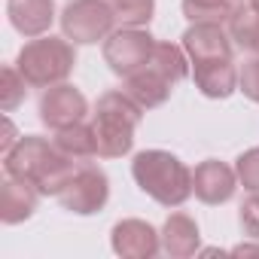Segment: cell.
Instances as JSON below:
<instances>
[{
    "label": "cell",
    "instance_id": "obj_1",
    "mask_svg": "<svg viewBox=\"0 0 259 259\" xmlns=\"http://www.w3.org/2000/svg\"><path fill=\"white\" fill-rule=\"evenodd\" d=\"M135 183L162 207H180L192 195V171L165 150H144L132 162Z\"/></svg>",
    "mask_w": 259,
    "mask_h": 259
},
{
    "label": "cell",
    "instance_id": "obj_2",
    "mask_svg": "<svg viewBox=\"0 0 259 259\" xmlns=\"http://www.w3.org/2000/svg\"><path fill=\"white\" fill-rule=\"evenodd\" d=\"M144 107L132 101L128 92H107L98 101L95 110V141H98V156L104 159H119L132 153L135 147V128L141 125Z\"/></svg>",
    "mask_w": 259,
    "mask_h": 259
},
{
    "label": "cell",
    "instance_id": "obj_3",
    "mask_svg": "<svg viewBox=\"0 0 259 259\" xmlns=\"http://www.w3.org/2000/svg\"><path fill=\"white\" fill-rule=\"evenodd\" d=\"M73 64H76V52L67 43V37L64 40L61 37H37V40L25 43L16 58L19 73L34 89H49V85L64 82L73 73Z\"/></svg>",
    "mask_w": 259,
    "mask_h": 259
},
{
    "label": "cell",
    "instance_id": "obj_4",
    "mask_svg": "<svg viewBox=\"0 0 259 259\" xmlns=\"http://www.w3.org/2000/svg\"><path fill=\"white\" fill-rule=\"evenodd\" d=\"M116 16L104 0H70L61 13V31L73 43H98L113 34Z\"/></svg>",
    "mask_w": 259,
    "mask_h": 259
},
{
    "label": "cell",
    "instance_id": "obj_5",
    "mask_svg": "<svg viewBox=\"0 0 259 259\" xmlns=\"http://www.w3.org/2000/svg\"><path fill=\"white\" fill-rule=\"evenodd\" d=\"M156 40L141 28H119L104 40V61L116 76H132L144 70L153 58Z\"/></svg>",
    "mask_w": 259,
    "mask_h": 259
},
{
    "label": "cell",
    "instance_id": "obj_6",
    "mask_svg": "<svg viewBox=\"0 0 259 259\" xmlns=\"http://www.w3.org/2000/svg\"><path fill=\"white\" fill-rule=\"evenodd\" d=\"M61 201L64 210L70 213H79V217H89V213H98L104 210L107 198H110V180L101 168L95 165H79L76 174L64 183V189L55 195Z\"/></svg>",
    "mask_w": 259,
    "mask_h": 259
},
{
    "label": "cell",
    "instance_id": "obj_7",
    "mask_svg": "<svg viewBox=\"0 0 259 259\" xmlns=\"http://www.w3.org/2000/svg\"><path fill=\"white\" fill-rule=\"evenodd\" d=\"M89 113V101L79 89L67 85V82H58V85H49L40 98V119L46 128L58 132V128H67V125H76L82 122V116Z\"/></svg>",
    "mask_w": 259,
    "mask_h": 259
},
{
    "label": "cell",
    "instance_id": "obj_8",
    "mask_svg": "<svg viewBox=\"0 0 259 259\" xmlns=\"http://www.w3.org/2000/svg\"><path fill=\"white\" fill-rule=\"evenodd\" d=\"M110 244L125 259H150L162 250V235L144 220H122L113 226Z\"/></svg>",
    "mask_w": 259,
    "mask_h": 259
},
{
    "label": "cell",
    "instance_id": "obj_9",
    "mask_svg": "<svg viewBox=\"0 0 259 259\" xmlns=\"http://www.w3.org/2000/svg\"><path fill=\"white\" fill-rule=\"evenodd\" d=\"M238 189V171L220 159H207L192 171V192L204 204H226Z\"/></svg>",
    "mask_w": 259,
    "mask_h": 259
},
{
    "label": "cell",
    "instance_id": "obj_10",
    "mask_svg": "<svg viewBox=\"0 0 259 259\" xmlns=\"http://www.w3.org/2000/svg\"><path fill=\"white\" fill-rule=\"evenodd\" d=\"M55 153V144H49L46 138H37V135H28L22 138L7 156H4V168H7V177H16V180H28L34 183L37 174L43 171L46 159Z\"/></svg>",
    "mask_w": 259,
    "mask_h": 259
},
{
    "label": "cell",
    "instance_id": "obj_11",
    "mask_svg": "<svg viewBox=\"0 0 259 259\" xmlns=\"http://www.w3.org/2000/svg\"><path fill=\"white\" fill-rule=\"evenodd\" d=\"M183 49L192 61H217V58H232V37L223 31V25H192L183 34Z\"/></svg>",
    "mask_w": 259,
    "mask_h": 259
},
{
    "label": "cell",
    "instance_id": "obj_12",
    "mask_svg": "<svg viewBox=\"0 0 259 259\" xmlns=\"http://www.w3.org/2000/svg\"><path fill=\"white\" fill-rule=\"evenodd\" d=\"M7 16L22 37H43L55 22L52 0H7Z\"/></svg>",
    "mask_w": 259,
    "mask_h": 259
},
{
    "label": "cell",
    "instance_id": "obj_13",
    "mask_svg": "<svg viewBox=\"0 0 259 259\" xmlns=\"http://www.w3.org/2000/svg\"><path fill=\"white\" fill-rule=\"evenodd\" d=\"M40 195H43V192H40L34 183L10 177V180L4 183V189H0V220H4L7 226L25 223L28 217H34Z\"/></svg>",
    "mask_w": 259,
    "mask_h": 259
},
{
    "label": "cell",
    "instance_id": "obj_14",
    "mask_svg": "<svg viewBox=\"0 0 259 259\" xmlns=\"http://www.w3.org/2000/svg\"><path fill=\"white\" fill-rule=\"evenodd\" d=\"M192 79L204 98H229L238 89V70L232 67V58L217 61H195Z\"/></svg>",
    "mask_w": 259,
    "mask_h": 259
},
{
    "label": "cell",
    "instance_id": "obj_15",
    "mask_svg": "<svg viewBox=\"0 0 259 259\" xmlns=\"http://www.w3.org/2000/svg\"><path fill=\"white\" fill-rule=\"evenodd\" d=\"M198 241H201V235H198V226H195L192 217L171 213L165 220V226H162V250L168 256L186 259V256H192L198 250Z\"/></svg>",
    "mask_w": 259,
    "mask_h": 259
},
{
    "label": "cell",
    "instance_id": "obj_16",
    "mask_svg": "<svg viewBox=\"0 0 259 259\" xmlns=\"http://www.w3.org/2000/svg\"><path fill=\"white\" fill-rule=\"evenodd\" d=\"M171 82L165 76H159L153 67H144L132 76H125V92L132 95V101H138L144 110H153V107H162L168 98H171Z\"/></svg>",
    "mask_w": 259,
    "mask_h": 259
},
{
    "label": "cell",
    "instance_id": "obj_17",
    "mask_svg": "<svg viewBox=\"0 0 259 259\" xmlns=\"http://www.w3.org/2000/svg\"><path fill=\"white\" fill-rule=\"evenodd\" d=\"M52 144L58 147V153H64V156H67L70 162H76V165H89V162L98 156L95 128H92V125H82V122L67 125V128H58Z\"/></svg>",
    "mask_w": 259,
    "mask_h": 259
},
{
    "label": "cell",
    "instance_id": "obj_18",
    "mask_svg": "<svg viewBox=\"0 0 259 259\" xmlns=\"http://www.w3.org/2000/svg\"><path fill=\"white\" fill-rule=\"evenodd\" d=\"M229 37L241 46L259 55V7L253 0H247L244 7H235L229 16Z\"/></svg>",
    "mask_w": 259,
    "mask_h": 259
},
{
    "label": "cell",
    "instance_id": "obj_19",
    "mask_svg": "<svg viewBox=\"0 0 259 259\" xmlns=\"http://www.w3.org/2000/svg\"><path fill=\"white\" fill-rule=\"evenodd\" d=\"M147 67H153V70H156L159 76H165L171 85H177V82H183V79L189 76L186 55H183V49L174 46V43H156L153 58H150Z\"/></svg>",
    "mask_w": 259,
    "mask_h": 259
},
{
    "label": "cell",
    "instance_id": "obj_20",
    "mask_svg": "<svg viewBox=\"0 0 259 259\" xmlns=\"http://www.w3.org/2000/svg\"><path fill=\"white\" fill-rule=\"evenodd\" d=\"M232 0H183V16L192 25L210 22V25H223L232 16Z\"/></svg>",
    "mask_w": 259,
    "mask_h": 259
},
{
    "label": "cell",
    "instance_id": "obj_21",
    "mask_svg": "<svg viewBox=\"0 0 259 259\" xmlns=\"http://www.w3.org/2000/svg\"><path fill=\"white\" fill-rule=\"evenodd\" d=\"M113 16L119 28H141L153 19L156 0H113Z\"/></svg>",
    "mask_w": 259,
    "mask_h": 259
},
{
    "label": "cell",
    "instance_id": "obj_22",
    "mask_svg": "<svg viewBox=\"0 0 259 259\" xmlns=\"http://www.w3.org/2000/svg\"><path fill=\"white\" fill-rule=\"evenodd\" d=\"M28 95V79L19 73V67H4L0 70V110L13 113Z\"/></svg>",
    "mask_w": 259,
    "mask_h": 259
},
{
    "label": "cell",
    "instance_id": "obj_23",
    "mask_svg": "<svg viewBox=\"0 0 259 259\" xmlns=\"http://www.w3.org/2000/svg\"><path fill=\"white\" fill-rule=\"evenodd\" d=\"M235 171H238V180H241V186H244V189L259 192V147L247 150V153L238 159Z\"/></svg>",
    "mask_w": 259,
    "mask_h": 259
},
{
    "label": "cell",
    "instance_id": "obj_24",
    "mask_svg": "<svg viewBox=\"0 0 259 259\" xmlns=\"http://www.w3.org/2000/svg\"><path fill=\"white\" fill-rule=\"evenodd\" d=\"M238 89H241L250 101L259 104V55L250 58V61H244V67L238 70Z\"/></svg>",
    "mask_w": 259,
    "mask_h": 259
},
{
    "label": "cell",
    "instance_id": "obj_25",
    "mask_svg": "<svg viewBox=\"0 0 259 259\" xmlns=\"http://www.w3.org/2000/svg\"><path fill=\"white\" fill-rule=\"evenodd\" d=\"M241 229H244V235L259 241V192H253L241 204Z\"/></svg>",
    "mask_w": 259,
    "mask_h": 259
},
{
    "label": "cell",
    "instance_id": "obj_26",
    "mask_svg": "<svg viewBox=\"0 0 259 259\" xmlns=\"http://www.w3.org/2000/svg\"><path fill=\"white\" fill-rule=\"evenodd\" d=\"M19 141H22V138L16 135V125H13L10 119H4V141H0V150H4V156H7V153H10Z\"/></svg>",
    "mask_w": 259,
    "mask_h": 259
},
{
    "label": "cell",
    "instance_id": "obj_27",
    "mask_svg": "<svg viewBox=\"0 0 259 259\" xmlns=\"http://www.w3.org/2000/svg\"><path fill=\"white\" fill-rule=\"evenodd\" d=\"M232 253L235 256H259V247L256 244H238V247H232Z\"/></svg>",
    "mask_w": 259,
    "mask_h": 259
},
{
    "label": "cell",
    "instance_id": "obj_28",
    "mask_svg": "<svg viewBox=\"0 0 259 259\" xmlns=\"http://www.w3.org/2000/svg\"><path fill=\"white\" fill-rule=\"evenodd\" d=\"M253 4H256V7H259V0H253Z\"/></svg>",
    "mask_w": 259,
    "mask_h": 259
}]
</instances>
